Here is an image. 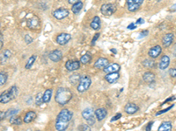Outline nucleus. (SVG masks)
<instances>
[{"label": "nucleus", "instance_id": "1", "mask_svg": "<svg viewBox=\"0 0 176 131\" xmlns=\"http://www.w3.org/2000/svg\"><path fill=\"white\" fill-rule=\"evenodd\" d=\"M73 114L67 109H63L59 112L56 120V129L58 131L66 130L69 127L70 120L72 119Z\"/></svg>", "mask_w": 176, "mask_h": 131}, {"label": "nucleus", "instance_id": "2", "mask_svg": "<svg viewBox=\"0 0 176 131\" xmlns=\"http://www.w3.org/2000/svg\"><path fill=\"white\" fill-rule=\"evenodd\" d=\"M72 98V93L69 88H58L55 95V101L57 104L64 106L69 103Z\"/></svg>", "mask_w": 176, "mask_h": 131}, {"label": "nucleus", "instance_id": "3", "mask_svg": "<svg viewBox=\"0 0 176 131\" xmlns=\"http://www.w3.org/2000/svg\"><path fill=\"white\" fill-rule=\"evenodd\" d=\"M82 117L90 126L94 125L95 122H96V119H97L96 115H95V111L91 108L84 109V110L82 111Z\"/></svg>", "mask_w": 176, "mask_h": 131}, {"label": "nucleus", "instance_id": "4", "mask_svg": "<svg viewBox=\"0 0 176 131\" xmlns=\"http://www.w3.org/2000/svg\"><path fill=\"white\" fill-rule=\"evenodd\" d=\"M92 84V80L89 76L87 75H82L79 82L77 87V90L78 93H84L86 90L89 89L90 86Z\"/></svg>", "mask_w": 176, "mask_h": 131}, {"label": "nucleus", "instance_id": "5", "mask_svg": "<svg viewBox=\"0 0 176 131\" xmlns=\"http://www.w3.org/2000/svg\"><path fill=\"white\" fill-rule=\"evenodd\" d=\"M116 12V5L114 4H104L100 7V12L104 16H111Z\"/></svg>", "mask_w": 176, "mask_h": 131}, {"label": "nucleus", "instance_id": "6", "mask_svg": "<svg viewBox=\"0 0 176 131\" xmlns=\"http://www.w3.org/2000/svg\"><path fill=\"white\" fill-rule=\"evenodd\" d=\"M143 2H144V0H127L126 5L128 11L130 12H137L140 8Z\"/></svg>", "mask_w": 176, "mask_h": 131}, {"label": "nucleus", "instance_id": "7", "mask_svg": "<svg viewBox=\"0 0 176 131\" xmlns=\"http://www.w3.org/2000/svg\"><path fill=\"white\" fill-rule=\"evenodd\" d=\"M69 13H70V12L67 9H65V8H58V9H56V10H55L52 12V15L56 19L62 20L63 19L67 18L69 16Z\"/></svg>", "mask_w": 176, "mask_h": 131}, {"label": "nucleus", "instance_id": "8", "mask_svg": "<svg viewBox=\"0 0 176 131\" xmlns=\"http://www.w3.org/2000/svg\"><path fill=\"white\" fill-rule=\"evenodd\" d=\"M28 27L31 30L37 31L40 29V19L37 16H33L32 18H29L27 21Z\"/></svg>", "mask_w": 176, "mask_h": 131}, {"label": "nucleus", "instance_id": "9", "mask_svg": "<svg viewBox=\"0 0 176 131\" xmlns=\"http://www.w3.org/2000/svg\"><path fill=\"white\" fill-rule=\"evenodd\" d=\"M70 39H71V36L70 33H60L56 36V43L60 46H64L66 45L68 42L70 41Z\"/></svg>", "mask_w": 176, "mask_h": 131}, {"label": "nucleus", "instance_id": "10", "mask_svg": "<svg viewBox=\"0 0 176 131\" xmlns=\"http://www.w3.org/2000/svg\"><path fill=\"white\" fill-rule=\"evenodd\" d=\"M80 64H81L80 60H67V62L65 63V68L69 72H73L80 68Z\"/></svg>", "mask_w": 176, "mask_h": 131}, {"label": "nucleus", "instance_id": "11", "mask_svg": "<svg viewBox=\"0 0 176 131\" xmlns=\"http://www.w3.org/2000/svg\"><path fill=\"white\" fill-rule=\"evenodd\" d=\"M49 60L53 62H58L62 60L63 58V53L60 50H54L52 52H50V53L49 54Z\"/></svg>", "mask_w": 176, "mask_h": 131}, {"label": "nucleus", "instance_id": "12", "mask_svg": "<svg viewBox=\"0 0 176 131\" xmlns=\"http://www.w3.org/2000/svg\"><path fill=\"white\" fill-rule=\"evenodd\" d=\"M161 52V47L159 46V45H157V46L152 47V48H150V50L148 51V55L150 56L152 59H156V58H158L159 56L160 55Z\"/></svg>", "mask_w": 176, "mask_h": 131}, {"label": "nucleus", "instance_id": "13", "mask_svg": "<svg viewBox=\"0 0 176 131\" xmlns=\"http://www.w3.org/2000/svg\"><path fill=\"white\" fill-rule=\"evenodd\" d=\"M13 100H14L13 96L10 89L7 90V91H5L0 95V102H1L2 104H6L8 102H10L11 101H13Z\"/></svg>", "mask_w": 176, "mask_h": 131}, {"label": "nucleus", "instance_id": "14", "mask_svg": "<svg viewBox=\"0 0 176 131\" xmlns=\"http://www.w3.org/2000/svg\"><path fill=\"white\" fill-rule=\"evenodd\" d=\"M109 65V60L107 58H99L94 63V67L97 69H103Z\"/></svg>", "mask_w": 176, "mask_h": 131}, {"label": "nucleus", "instance_id": "15", "mask_svg": "<svg viewBox=\"0 0 176 131\" xmlns=\"http://www.w3.org/2000/svg\"><path fill=\"white\" fill-rule=\"evenodd\" d=\"M139 109V108L132 102H129L125 105L124 107V112L128 115H134L135 113H137Z\"/></svg>", "mask_w": 176, "mask_h": 131}, {"label": "nucleus", "instance_id": "16", "mask_svg": "<svg viewBox=\"0 0 176 131\" xmlns=\"http://www.w3.org/2000/svg\"><path fill=\"white\" fill-rule=\"evenodd\" d=\"M120 78L119 72H115V73H110V74H107L104 77V79L106 80V81L109 83V84H113L115 81H118V79Z\"/></svg>", "mask_w": 176, "mask_h": 131}, {"label": "nucleus", "instance_id": "17", "mask_svg": "<svg viewBox=\"0 0 176 131\" xmlns=\"http://www.w3.org/2000/svg\"><path fill=\"white\" fill-rule=\"evenodd\" d=\"M170 65V58L168 55H163L159 63V68L160 70H166Z\"/></svg>", "mask_w": 176, "mask_h": 131}, {"label": "nucleus", "instance_id": "18", "mask_svg": "<svg viewBox=\"0 0 176 131\" xmlns=\"http://www.w3.org/2000/svg\"><path fill=\"white\" fill-rule=\"evenodd\" d=\"M121 70V66L117 63H113L109 64L107 67L103 69L104 73L106 74H110V73H115V72H119Z\"/></svg>", "mask_w": 176, "mask_h": 131}, {"label": "nucleus", "instance_id": "19", "mask_svg": "<svg viewBox=\"0 0 176 131\" xmlns=\"http://www.w3.org/2000/svg\"><path fill=\"white\" fill-rule=\"evenodd\" d=\"M174 33H167V34L163 37V39H162L163 46H164L165 47H169L172 45L173 41H174Z\"/></svg>", "mask_w": 176, "mask_h": 131}, {"label": "nucleus", "instance_id": "20", "mask_svg": "<svg viewBox=\"0 0 176 131\" xmlns=\"http://www.w3.org/2000/svg\"><path fill=\"white\" fill-rule=\"evenodd\" d=\"M95 115H96V118L98 120L99 122H101L102 120H104L107 115V111L106 109H103V108H99V109H97L95 110Z\"/></svg>", "mask_w": 176, "mask_h": 131}, {"label": "nucleus", "instance_id": "21", "mask_svg": "<svg viewBox=\"0 0 176 131\" xmlns=\"http://www.w3.org/2000/svg\"><path fill=\"white\" fill-rule=\"evenodd\" d=\"M37 116V115H36V113H35V111H28V113L25 115V116H24V119H23V122H25V123H31L32 122H34L35 121V119Z\"/></svg>", "mask_w": 176, "mask_h": 131}, {"label": "nucleus", "instance_id": "22", "mask_svg": "<svg viewBox=\"0 0 176 131\" xmlns=\"http://www.w3.org/2000/svg\"><path fill=\"white\" fill-rule=\"evenodd\" d=\"M143 80L146 83H152L155 81V74L152 72H145L143 74Z\"/></svg>", "mask_w": 176, "mask_h": 131}, {"label": "nucleus", "instance_id": "23", "mask_svg": "<svg viewBox=\"0 0 176 131\" xmlns=\"http://www.w3.org/2000/svg\"><path fill=\"white\" fill-rule=\"evenodd\" d=\"M173 129V125L170 121H167V122H163L161 125L159 127L158 130L159 131H171Z\"/></svg>", "mask_w": 176, "mask_h": 131}, {"label": "nucleus", "instance_id": "24", "mask_svg": "<svg viewBox=\"0 0 176 131\" xmlns=\"http://www.w3.org/2000/svg\"><path fill=\"white\" fill-rule=\"evenodd\" d=\"M52 94H53V91L51 88H48V89L45 90V92L43 93L42 95V98H43V102L44 103H49L51 100V97H52Z\"/></svg>", "mask_w": 176, "mask_h": 131}, {"label": "nucleus", "instance_id": "25", "mask_svg": "<svg viewBox=\"0 0 176 131\" xmlns=\"http://www.w3.org/2000/svg\"><path fill=\"white\" fill-rule=\"evenodd\" d=\"M83 5H84V4L81 1H79L77 3H75L71 6V12H73V14H78L81 12V10L83 8Z\"/></svg>", "mask_w": 176, "mask_h": 131}, {"label": "nucleus", "instance_id": "26", "mask_svg": "<svg viewBox=\"0 0 176 131\" xmlns=\"http://www.w3.org/2000/svg\"><path fill=\"white\" fill-rule=\"evenodd\" d=\"M90 26L94 31H97V30H99L100 28V19L99 18L98 16L93 18V19H92L91 24H90Z\"/></svg>", "mask_w": 176, "mask_h": 131}, {"label": "nucleus", "instance_id": "27", "mask_svg": "<svg viewBox=\"0 0 176 131\" xmlns=\"http://www.w3.org/2000/svg\"><path fill=\"white\" fill-rule=\"evenodd\" d=\"M80 62L81 64H83V65H86V64H88V63L90 62L92 60V54L91 53H89V52H87L85 54H84L83 56H81V58H80Z\"/></svg>", "mask_w": 176, "mask_h": 131}, {"label": "nucleus", "instance_id": "28", "mask_svg": "<svg viewBox=\"0 0 176 131\" xmlns=\"http://www.w3.org/2000/svg\"><path fill=\"white\" fill-rule=\"evenodd\" d=\"M142 65L146 67V68H153L155 67V62L154 60H149V59H145L143 62H142Z\"/></svg>", "mask_w": 176, "mask_h": 131}, {"label": "nucleus", "instance_id": "29", "mask_svg": "<svg viewBox=\"0 0 176 131\" xmlns=\"http://www.w3.org/2000/svg\"><path fill=\"white\" fill-rule=\"evenodd\" d=\"M35 60H36V56L35 55H32L29 59H28V60L26 63V65H25V68L26 69H30L32 67H33V65H34V63L35 62Z\"/></svg>", "mask_w": 176, "mask_h": 131}, {"label": "nucleus", "instance_id": "30", "mask_svg": "<svg viewBox=\"0 0 176 131\" xmlns=\"http://www.w3.org/2000/svg\"><path fill=\"white\" fill-rule=\"evenodd\" d=\"M81 78V75L79 74H74L70 77V81L72 85H75L77 82H79V80Z\"/></svg>", "mask_w": 176, "mask_h": 131}, {"label": "nucleus", "instance_id": "31", "mask_svg": "<svg viewBox=\"0 0 176 131\" xmlns=\"http://www.w3.org/2000/svg\"><path fill=\"white\" fill-rule=\"evenodd\" d=\"M10 122L15 125H21L22 124V121L20 116H16V115L10 117Z\"/></svg>", "mask_w": 176, "mask_h": 131}, {"label": "nucleus", "instance_id": "32", "mask_svg": "<svg viewBox=\"0 0 176 131\" xmlns=\"http://www.w3.org/2000/svg\"><path fill=\"white\" fill-rule=\"evenodd\" d=\"M7 81V74L6 73L1 72L0 73V86L3 87Z\"/></svg>", "mask_w": 176, "mask_h": 131}, {"label": "nucleus", "instance_id": "33", "mask_svg": "<svg viewBox=\"0 0 176 131\" xmlns=\"http://www.w3.org/2000/svg\"><path fill=\"white\" fill-rule=\"evenodd\" d=\"M19 112V109H10L6 112V117H12L15 115H17Z\"/></svg>", "mask_w": 176, "mask_h": 131}, {"label": "nucleus", "instance_id": "34", "mask_svg": "<svg viewBox=\"0 0 176 131\" xmlns=\"http://www.w3.org/2000/svg\"><path fill=\"white\" fill-rule=\"evenodd\" d=\"M42 103H44L43 102V98H42V94L39 93L36 95V98H35V104H36V106H41Z\"/></svg>", "mask_w": 176, "mask_h": 131}, {"label": "nucleus", "instance_id": "35", "mask_svg": "<svg viewBox=\"0 0 176 131\" xmlns=\"http://www.w3.org/2000/svg\"><path fill=\"white\" fill-rule=\"evenodd\" d=\"M79 130H84V131H89L91 130V128H90V125L88 124H82L80 126H78L77 128Z\"/></svg>", "mask_w": 176, "mask_h": 131}, {"label": "nucleus", "instance_id": "36", "mask_svg": "<svg viewBox=\"0 0 176 131\" xmlns=\"http://www.w3.org/2000/svg\"><path fill=\"white\" fill-rule=\"evenodd\" d=\"M174 104L173 105H171V106H169L168 108H167L166 109H164V110H160V111H159V112H157L156 113V116H158V115H162V114H164V113H166V112H167V111H169L171 109H173L174 108Z\"/></svg>", "mask_w": 176, "mask_h": 131}, {"label": "nucleus", "instance_id": "37", "mask_svg": "<svg viewBox=\"0 0 176 131\" xmlns=\"http://www.w3.org/2000/svg\"><path fill=\"white\" fill-rule=\"evenodd\" d=\"M169 75L171 76L172 78H176V67H174V68L169 69L168 71Z\"/></svg>", "mask_w": 176, "mask_h": 131}, {"label": "nucleus", "instance_id": "38", "mask_svg": "<svg viewBox=\"0 0 176 131\" xmlns=\"http://www.w3.org/2000/svg\"><path fill=\"white\" fill-rule=\"evenodd\" d=\"M99 37V33H97L96 34L93 36V38H92V42H91V46H92V47H93V46L95 45V43H96V41L98 40Z\"/></svg>", "mask_w": 176, "mask_h": 131}, {"label": "nucleus", "instance_id": "39", "mask_svg": "<svg viewBox=\"0 0 176 131\" xmlns=\"http://www.w3.org/2000/svg\"><path fill=\"white\" fill-rule=\"evenodd\" d=\"M3 54H4V56L6 58L7 60L8 59H10L11 58V56H12V52L10 51V50H5L4 51V53H2Z\"/></svg>", "mask_w": 176, "mask_h": 131}, {"label": "nucleus", "instance_id": "40", "mask_svg": "<svg viewBox=\"0 0 176 131\" xmlns=\"http://www.w3.org/2000/svg\"><path fill=\"white\" fill-rule=\"evenodd\" d=\"M25 42L27 43V44H30V43H32L33 42V38L30 36V35L27 34L25 36Z\"/></svg>", "mask_w": 176, "mask_h": 131}, {"label": "nucleus", "instance_id": "41", "mask_svg": "<svg viewBox=\"0 0 176 131\" xmlns=\"http://www.w3.org/2000/svg\"><path fill=\"white\" fill-rule=\"evenodd\" d=\"M122 117V114L121 113H118V114H116L114 117L111 119V122H114V121H117V120H119L120 118Z\"/></svg>", "mask_w": 176, "mask_h": 131}, {"label": "nucleus", "instance_id": "42", "mask_svg": "<svg viewBox=\"0 0 176 131\" xmlns=\"http://www.w3.org/2000/svg\"><path fill=\"white\" fill-rule=\"evenodd\" d=\"M137 24L136 23H131V24H129V26H128V29H129V30H134V29H136L137 28Z\"/></svg>", "mask_w": 176, "mask_h": 131}, {"label": "nucleus", "instance_id": "43", "mask_svg": "<svg viewBox=\"0 0 176 131\" xmlns=\"http://www.w3.org/2000/svg\"><path fill=\"white\" fill-rule=\"evenodd\" d=\"M153 123H154L153 122H150L148 123L147 126L145 127V130H148V131L151 130V129H152V125H153Z\"/></svg>", "mask_w": 176, "mask_h": 131}, {"label": "nucleus", "instance_id": "44", "mask_svg": "<svg viewBox=\"0 0 176 131\" xmlns=\"http://www.w3.org/2000/svg\"><path fill=\"white\" fill-rule=\"evenodd\" d=\"M148 33H149V31H148V30H145V31H143V32H141L140 37H145V36H147Z\"/></svg>", "mask_w": 176, "mask_h": 131}, {"label": "nucleus", "instance_id": "45", "mask_svg": "<svg viewBox=\"0 0 176 131\" xmlns=\"http://www.w3.org/2000/svg\"><path fill=\"white\" fill-rule=\"evenodd\" d=\"M144 19H142V18L138 19L137 20V22H136L137 25H141V24H144Z\"/></svg>", "mask_w": 176, "mask_h": 131}, {"label": "nucleus", "instance_id": "46", "mask_svg": "<svg viewBox=\"0 0 176 131\" xmlns=\"http://www.w3.org/2000/svg\"><path fill=\"white\" fill-rule=\"evenodd\" d=\"M6 117V112H3V111H1V117H0V119H1V121H3L5 118Z\"/></svg>", "mask_w": 176, "mask_h": 131}, {"label": "nucleus", "instance_id": "47", "mask_svg": "<svg viewBox=\"0 0 176 131\" xmlns=\"http://www.w3.org/2000/svg\"><path fill=\"white\" fill-rule=\"evenodd\" d=\"M6 60H7V59L4 56V54L2 53V54H1V65H3L4 63L6 62Z\"/></svg>", "mask_w": 176, "mask_h": 131}, {"label": "nucleus", "instance_id": "48", "mask_svg": "<svg viewBox=\"0 0 176 131\" xmlns=\"http://www.w3.org/2000/svg\"><path fill=\"white\" fill-rule=\"evenodd\" d=\"M68 1V3L70 4V5H74L75 3H77V2H79L80 0H67Z\"/></svg>", "mask_w": 176, "mask_h": 131}, {"label": "nucleus", "instance_id": "49", "mask_svg": "<svg viewBox=\"0 0 176 131\" xmlns=\"http://www.w3.org/2000/svg\"><path fill=\"white\" fill-rule=\"evenodd\" d=\"M174 99H175V97H174V96L170 97V98H168V99H167V100H166V101H165V102H164V103H163V104L167 103V102H168L169 101H173V100H174ZM163 104H162V105H163Z\"/></svg>", "mask_w": 176, "mask_h": 131}, {"label": "nucleus", "instance_id": "50", "mask_svg": "<svg viewBox=\"0 0 176 131\" xmlns=\"http://www.w3.org/2000/svg\"><path fill=\"white\" fill-rule=\"evenodd\" d=\"M0 38H1V40H0V48L2 49V47H3V34L2 33L0 35Z\"/></svg>", "mask_w": 176, "mask_h": 131}, {"label": "nucleus", "instance_id": "51", "mask_svg": "<svg viewBox=\"0 0 176 131\" xmlns=\"http://www.w3.org/2000/svg\"><path fill=\"white\" fill-rule=\"evenodd\" d=\"M173 53H174V55L176 56V43L173 47Z\"/></svg>", "mask_w": 176, "mask_h": 131}, {"label": "nucleus", "instance_id": "52", "mask_svg": "<svg viewBox=\"0 0 176 131\" xmlns=\"http://www.w3.org/2000/svg\"><path fill=\"white\" fill-rule=\"evenodd\" d=\"M111 52H113V53H117V52H116V51H115L114 49H111Z\"/></svg>", "mask_w": 176, "mask_h": 131}, {"label": "nucleus", "instance_id": "53", "mask_svg": "<svg viewBox=\"0 0 176 131\" xmlns=\"http://www.w3.org/2000/svg\"><path fill=\"white\" fill-rule=\"evenodd\" d=\"M172 9H174V10H176V5H174V6H172Z\"/></svg>", "mask_w": 176, "mask_h": 131}, {"label": "nucleus", "instance_id": "54", "mask_svg": "<svg viewBox=\"0 0 176 131\" xmlns=\"http://www.w3.org/2000/svg\"><path fill=\"white\" fill-rule=\"evenodd\" d=\"M157 1H160V0H157Z\"/></svg>", "mask_w": 176, "mask_h": 131}]
</instances>
